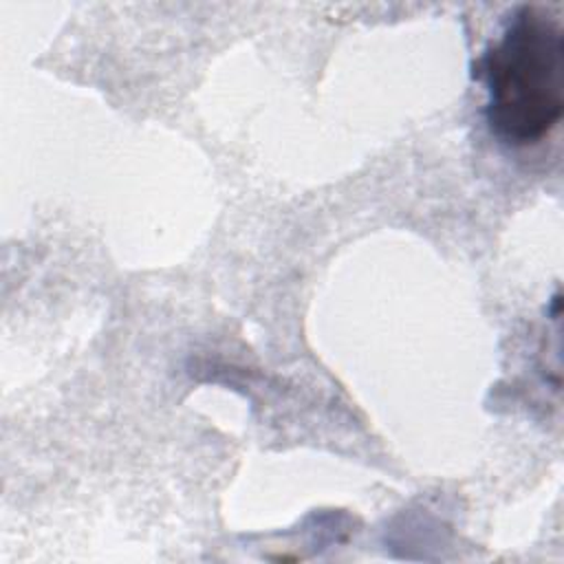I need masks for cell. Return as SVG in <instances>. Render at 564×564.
I'll return each mask as SVG.
<instances>
[{"instance_id":"6da1fadb","label":"cell","mask_w":564,"mask_h":564,"mask_svg":"<svg viewBox=\"0 0 564 564\" xmlns=\"http://www.w3.org/2000/svg\"><path fill=\"white\" fill-rule=\"evenodd\" d=\"M485 84V117L507 145L540 143L564 112V31L538 4L518 7L498 40L476 62Z\"/></svg>"}]
</instances>
